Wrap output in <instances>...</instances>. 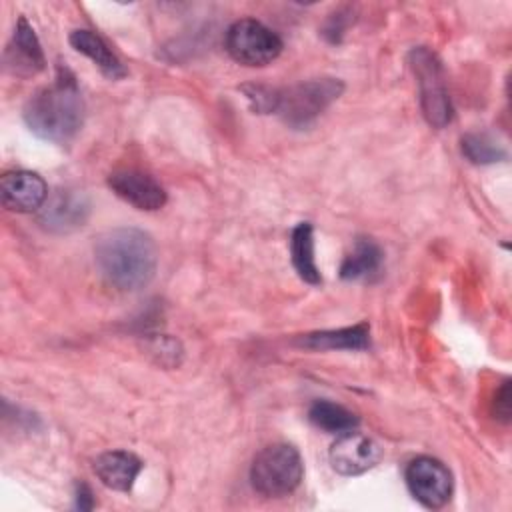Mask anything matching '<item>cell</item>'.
<instances>
[{
  "label": "cell",
  "mask_w": 512,
  "mask_h": 512,
  "mask_svg": "<svg viewBox=\"0 0 512 512\" xmlns=\"http://www.w3.org/2000/svg\"><path fill=\"white\" fill-rule=\"evenodd\" d=\"M90 204L82 192L58 190L40 208V222L52 232H70L84 226Z\"/></svg>",
  "instance_id": "11"
},
{
  "label": "cell",
  "mask_w": 512,
  "mask_h": 512,
  "mask_svg": "<svg viewBox=\"0 0 512 512\" xmlns=\"http://www.w3.org/2000/svg\"><path fill=\"white\" fill-rule=\"evenodd\" d=\"M6 62L18 74H36L46 64L38 36L24 16H20L16 22L12 42L6 50Z\"/></svg>",
  "instance_id": "13"
},
{
  "label": "cell",
  "mask_w": 512,
  "mask_h": 512,
  "mask_svg": "<svg viewBox=\"0 0 512 512\" xmlns=\"http://www.w3.org/2000/svg\"><path fill=\"white\" fill-rule=\"evenodd\" d=\"M492 414L498 422H504L508 424L510 422V414H512V404H510V382L504 380L500 384V388L496 390L494 394V400H492Z\"/></svg>",
  "instance_id": "20"
},
{
  "label": "cell",
  "mask_w": 512,
  "mask_h": 512,
  "mask_svg": "<svg viewBox=\"0 0 512 512\" xmlns=\"http://www.w3.org/2000/svg\"><path fill=\"white\" fill-rule=\"evenodd\" d=\"M76 508L78 510H92L94 508V498H92V490L88 484L78 482L76 484Z\"/></svg>",
  "instance_id": "21"
},
{
  "label": "cell",
  "mask_w": 512,
  "mask_h": 512,
  "mask_svg": "<svg viewBox=\"0 0 512 512\" xmlns=\"http://www.w3.org/2000/svg\"><path fill=\"white\" fill-rule=\"evenodd\" d=\"M0 198L12 212H36L48 200V186L40 174L30 170L6 172L0 180Z\"/></svg>",
  "instance_id": "9"
},
{
  "label": "cell",
  "mask_w": 512,
  "mask_h": 512,
  "mask_svg": "<svg viewBox=\"0 0 512 512\" xmlns=\"http://www.w3.org/2000/svg\"><path fill=\"white\" fill-rule=\"evenodd\" d=\"M94 258L102 276L120 290L146 286L158 264L156 244L138 228H114L104 232L94 246Z\"/></svg>",
  "instance_id": "2"
},
{
  "label": "cell",
  "mask_w": 512,
  "mask_h": 512,
  "mask_svg": "<svg viewBox=\"0 0 512 512\" xmlns=\"http://www.w3.org/2000/svg\"><path fill=\"white\" fill-rule=\"evenodd\" d=\"M22 116L38 138L54 144L70 142L84 120V100L74 74L60 66L56 80L28 98Z\"/></svg>",
  "instance_id": "1"
},
{
  "label": "cell",
  "mask_w": 512,
  "mask_h": 512,
  "mask_svg": "<svg viewBox=\"0 0 512 512\" xmlns=\"http://www.w3.org/2000/svg\"><path fill=\"white\" fill-rule=\"evenodd\" d=\"M226 52L244 66H266L282 52L276 32L254 18H242L226 30Z\"/></svg>",
  "instance_id": "6"
},
{
  "label": "cell",
  "mask_w": 512,
  "mask_h": 512,
  "mask_svg": "<svg viewBox=\"0 0 512 512\" xmlns=\"http://www.w3.org/2000/svg\"><path fill=\"white\" fill-rule=\"evenodd\" d=\"M304 476L300 452L290 444L266 446L250 466L252 488L266 498H280L294 492Z\"/></svg>",
  "instance_id": "4"
},
{
  "label": "cell",
  "mask_w": 512,
  "mask_h": 512,
  "mask_svg": "<svg viewBox=\"0 0 512 512\" xmlns=\"http://www.w3.org/2000/svg\"><path fill=\"white\" fill-rule=\"evenodd\" d=\"M298 344L312 350H366L370 348V324L360 322L338 330L310 332L298 338Z\"/></svg>",
  "instance_id": "14"
},
{
  "label": "cell",
  "mask_w": 512,
  "mask_h": 512,
  "mask_svg": "<svg viewBox=\"0 0 512 512\" xmlns=\"http://www.w3.org/2000/svg\"><path fill=\"white\" fill-rule=\"evenodd\" d=\"M410 68L416 76L420 90V108L424 118L434 128H444L452 122L454 108L446 90L444 70L434 52L424 46L410 50L408 54Z\"/></svg>",
  "instance_id": "5"
},
{
  "label": "cell",
  "mask_w": 512,
  "mask_h": 512,
  "mask_svg": "<svg viewBox=\"0 0 512 512\" xmlns=\"http://www.w3.org/2000/svg\"><path fill=\"white\" fill-rule=\"evenodd\" d=\"M142 470V460L126 450H110L94 460V474L98 480L112 490L128 492L132 490L138 474Z\"/></svg>",
  "instance_id": "12"
},
{
  "label": "cell",
  "mask_w": 512,
  "mask_h": 512,
  "mask_svg": "<svg viewBox=\"0 0 512 512\" xmlns=\"http://www.w3.org/2000/svg\"><path fill=\"white\" fill-rule=\"evenodd\" d=\"M382 250L370 238H358L352 252L340 264L342 280H360L372 276L382 264Z\"/></svg>",
  "instance_id": "17"
},
{
  "label": "cell",
  "mask_w": 512,
  "mask_h": 512,
  "mask_svg": "<svg viewBox=\"0 0 512 512\" xmlns=\"http://www.w3.org/2000/svg\"><path fill=\"white\" fill-rule=\"evenodd\" d=\"M344 90L338 78H316L274 90V114L292 128L310 126Z\"/></svg>",
  "instance_id": "3"
},
{
  "label": "cell",
  "mask_w": 512,
  "mask_h": 512,
  "mask_svg": "<svg viewBox=\"0 0 512 512\" xmlns=\"http://www.w3.org/2000/svg\"><path fill=\"white\" fill-rule=\"evenodd\" d=\"M110 190L138 210H158L166 204L164 188L148 174L138 170H118L108 176Z\"/></svg>",
  "instance_id": "10"
},
{
  "label": "cell",
  "mask_w": 512,
  "mask_h": 512,
  "mask_svg": "<svg viewBox=\"0 0 512 512\" xmlns=\"http://www.w3.org/2000/svg\"><path fill=\"white\" fill-rule=\"evenodd\" d=\"M382 458V448L376 440L360 432H344L330 446V464L338 474L356 476L374 468Z\"/></svg>",
  "instance_id": "8"
},
{
  "label": "cell",
  "mask_w": 512,
  "mask_h": 512,
  "mask_svg": "<svg viewBox=\"0 0 512 512\" xmlns=\"http://www.w3.org/2000/svg\"><path fill=\"white\" fill-rule=\"evenodd\" d=\"M308 418L314 426H318L326 432H332V434L350 432L360 422L352 410H348L340 404H334L330 400H316L308 410Z\"/></svg>",
  "instance_id": "18"
},
{
  "label": "cell",
  "mask_w": 512,
  "mask_h": 512,
  "mask_svg": "<svg viewBox=\"0 0 512 512\" xmlns=\"http://www.w3.org/2000/svg\"><path fill=\"white\" fill-rule=\"evenodd\" d=\"M68 42L72 44V48L80 54H84L86 58H90L98 70L110 78V80H120L126 76V68L124 64L118 60V56L108 48V44L98 36L94 34L92 30H74L70 36H68Z\"/></svg>",
  "instance_id": "15"
},
{
  "label": "cell",
  "mask_w": 512,
  "mask_h": 512,
  "mask_svg": "<svg viewBox=\"0 0 512 512\" xmlns=\"http://www.w3.org/2000/svg\"><path fill=\"white\" fill-rule=\"evenodd\" d=\"M462 154L472 164H494L506 158V150L486 132L466 134L462 138Z\"/></svg>",
  "instance_id": "19"
},
{
  "label": "cell",
  "mask_w": 512,
  "mask_h": 512,
  "mask_svg": "<svg viewBox=\"0 0 512 512\" xmlns=\"http://www.w3.org/2000/svg\"><path fill=\"white\" fill-rule=\"evenodd\" d=\"M410 494L426 508H442L452 496L450 470L432 456L414 458L404 472Z\"/></svg>",
  "instance_id": "7"
},
{
  "label": "cell",
  "mask_w": 512,
  "mask_h": 512,
  "mask_svg": "<svg viewBox=\"0 0 512 512\" xmlns=\"http://www.w3.org/2000/svg\"><path fill=\"white\" fill-rule=\"evenodd\" d=\"M290 254L292 266L298 276L308 284H320L322 276L314 260V230L310 222H300L294 226L290 236Z\"/></svg>",
  "instance_id": "16"
}]
</instances>
